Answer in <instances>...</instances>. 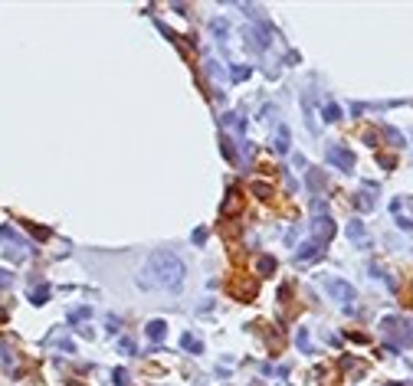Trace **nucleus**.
<instances>
[{
  "label": "nucleus",
  "instance_id": "1",
  "mask_svg": "<svg viewBox=\"0 0 413 386\" xmlns=\"http://www.w3.org/2000/svg\"><path fill=\"white\" fill-rule=\"evenodd\" d=\"M184 275H187V268H184L181 259L170 252V249H158V252H151L138 282L145 285V288H170L174 291V288L184 285Z\"/></svg>",
  "mask_w": 413,
  "mask_h": 386
},
{
  "label": "nucleus",
  "instance_id": "2",
  "mask_svg": "<svg viewBox=\"0 0 413 386\" xmlns=\"http://www.w3.org/2000/svg\"><path fill=\"white\" fill-rule=\"evenodd\" d=\"M384 334L390 337V347H410L413 344V324L410 321H403V318H384Z\"/></svg>",
  "mask_w": 413,
  "mask_h": 386
},
{
  "label": "nucleus",
  "instance_id": "3",
  "mask_svg": "<svg viewBox=\"0 0 413 386\" xmlns=\"http://www.w3.org/2000/svg\"><path fill=\"white\" fill-rule=\"evenodd\" d=\"M325 291H328V295H331L335 301L348 304V308L354 304V288H351L348 282H341V278H325Z\"/></svg>",
  "mask_w": 413,
  "mask_h": 386
},
{
  "label": "nucleus",
  "instance_id": "4",
  "mask_svg": "<svg viewBox=\"0 0 413 386\" xmlns=\"http://www.w3.org/2000/svg\"><path fill=\"white\" fill-rule=\"evenodd\" d=\"M328 160H331V164H335V167H341V170H351L354 167V154H351V151H345V148H328Z\"/></svg>",
  "mask_w": 413,
  "mask_h": 386
},
{
  "label": "nucleus",
  "instance_id": "5",
  "mask_svg": "<svg viewBox=\"0 0 413 386\" xmlns=\"http://www.w3.org/2000/svg\"><path fill=\"white\" fill-rule=\"evenodd\" d=\"M331 236H335V223L328 219V213L315 216V242H328Z\"/></svg>",
  "mask_w": 413,
  "mask_h": 386
},
{
  "label": "nucleus",
  "instance_id": "6",
  "mask_svg": "<svg viewBox=\"0 0 413 386\" xmlns=\"http://www.w3.org/2000/svg\"><path fill=\"white\" fill-rule=\"evenodd\" d=\"M321 255V242H302L299 246V252H295V259H299V262H308V259H318Z\"/></svg>",
  "mask_w": 413,
  "mask_h": 386
},
{
  "label": "nucleus",
  "instance_id": "7",
  "mask_svg": "<svg viewBox=\"0 0 413 386\" xmlns=\"http://www.w3.org/2000/svg\"><path fill=\"white\" fill-rule=\"evenodd\" d=\"M164 334H167V324H164V321H151V324H148V337H151V340H164Z\"/></svg>",
  "mask_w": 413,
  "mask_h": 386
},
{
  "label": "nucleus",
  "instance_id": "8",
  "mask_svg": "<svg viewBox=\"0 0 413 386\" xmlns=\"http://www.w3.org/2000/svg\"><path fill=\"white\" fill-rule=\"evenodd\" d=\"M236 206H239V196H236V190H230L227 193V203L220 206V213H223V216H230V213H236Z\"/></svg>",
  "mask_w": 413,
  "mask_h": 386
},
{
  "label": "nucleus",
  "instance_id": "9",
  "mask_svg": "<svg viewBox=\"0 0 413 386\" xmlns=\"http://www.w3.org/2000/svg\"><path fill=\"white\" fill-rule=\"evenodd\" d=\"M181 344H184V350H191V354H200V350H203L200 337H194V334H184V337H181Z\"/></svg>",
  "mask_w": 413,
  "mask_h": 386
},
{
  "label": "nucleus",
  "instance_id": "10",
  "mask_svg": "<svg viewBox=\"0 0 413 386\" xmlns=\"http://www.w3.org/2000/svg\"><path fill=\"white\" fill-rule=\"evenodd\" d=\"M276 151H279V154H285V151H289V128H279V138H276Z\"/></svg>",
  "mask_w": 413,
  "mask_h": 386
},
{
  "label": "nucleus",
  "instance_id": "11",
  "mask_svg": "<svg viewBox=\"0 0 413 386\" xmlns=\"http://www.w3.org/2000/svg\"><path fill=\"white\" fill-rule=\"evenodd\" d=\"M348 236H351L354 242H364V226L357 219H351V223H348Z\"/></svg>",
  "mask_w": 413,
  "mask_h": 386
},
{
  "label": "nucleus",
  "instance_id": "12",
  "mask_svg": "<svg viewBox=\"0 0 413 386\" xmlns=\"http://www.w3.org/2000/svg\"><path fill=\"white\" fill-rule=\"evenodd\" d=\"M33 304H46V298H49V285H40V288H33Z\"/></svg>",
  "mask_w": 413,
  "mask_h": 386
},
{
  "label": "nucleus",
  "instance_id": "13",
  "mask_svg": "<svg viewBox=\"0 0 413 386\" xmlns=\"http://www.w3.org/2000/svg\"><path fill=\"white\" fill-rule=\"evenodd\" d=\"M384 134H387V141L393 148H403V134L400 131H393V128H384Z\"/></svg>",
  "mask_w": 413,
  "mask_h": 386
},
{
  "label": "nucleus",
  "instance_id": "14",
  "mask_svg": "<svg viewBox=\"0 0 413 386\" xmlns=\"http://www.w3.org/2000/svg\"><path fill=\"white\" fill-rule=\"evenodd\" d=\"M371 206H374V196H367V190L357 193V210H371Z\"/></svg>",
  "mask_w": 413,
  "mask_h": 386
},
{
  "label": "nucleus",
  "instance_id": "15",
  "mask_svg": "<svg viewBox=\"0 0 413 386\" xmlns=\"http://www.w3.org/2000/svg\"><path fill=\"white\" fill-rule=\"evenodd\" d=\"M259 272H263V275H269V272H276V259H259Z\"/></svg>",
  "mask_w": 413,
  "mask_h": 386
},
{
  "label": "nucleus",
  "instance_id": "16",
  "mask_svg": "<svg viewBox=\"0 0 413 386\" xmlns=\"http://www.w3.org/2000/svg\"><path fill=\"white\" fill-rule=\"evenodd\" d=\"M236 82H243V79H249V66H233V72H230Z\"/></svg>",
  "mask_w": 413,
  "mask_h": 386
},
{
  "label": "nucleus",
  "instance_id": "17",
  "mask_svg": "<svg viewBox=\"0 0 413 386\" xmlns=\"http://www.w3.org/2000/svg\"><path fill=\"white\" fill-rule=\"evenodd\" d=\"M253 193L266 200V196H272V187H269V183H253Z\"/></svg>",
  "mask_w": 413,
  "mask_h": 386
},
{
  "label": "nucleus",
  "instance_id": "18",
  "mask_svg": "<svg viewBox=\"0 0 413 386\" xmlns=\"http://www.w3.org/2000/svg\"><path fill=\"white\" fill-rule=\"evenodd\" d=\"M325 121H341V108H338V105H328V108H325Z\"/></svg>",
  "mask_w": 413,
  "mask_h": 386
},
{
  "label": "nucleus",
  "instance_id": "19",
  "mask_svg": "<svg viewBox=\"0 0 413 386\" xmlns=\"http://www.w3.org/2000/svg\"><path fill=\"white\" fill-rule=\"evenodd\" d=\"M321 183H325V180H321V174L312 170V174H308V187H312V190H321Z\"/></svg>",
  "mask_w": 413,
  "mask_h": 386
},
{
  "label": "nucleus",
  "instance_id": "20",
  "mask_svg": "<svg viewBox=\"0 0 413 386\" xmlns=\"http://www.w3.org/2000/svg\"><path fill=\"white\" fill-rule=\"evenodd\" d=\"M295 340H299V347L305 350V354L312 350V344H308V334H305V330H299V337H295Z\"/></svg>",
  "mask_w": 413,
  "mask_h": 386
},
{
  "label": "nucleus",
  "instance_id": "21",
  "mask_svg": "<svg viewBox=\"0 0 413 386\" xmlns=\"http://www.w3.org/2000/svg\"><path fill=\"white\" fill-rule=\"evenodd\" d=\"M115 383H118V386H128V373H125V370H115Z\"/></svg>",
  "mask_w": 413,
  "mask_h": 386
},
{
  "label": "nucleus",
  "instance_id": "22",
  "mask_svg": "<svg viewBox=\"0 0 413 386\" xmlns=\"http://www.w3.org/2000/svg\"><path fill=\"white\" fill-rule=\"evenodd\" d=\"M69 318H73V321H82V318H89V308H79V311L69 314Z\"/></svg>",
  "mask_w": 413,
  "mask_h": 386
},
{
  "label": "nucleus",
  "instance_id": "23",
  "mask_svg": "<svg viewBox=\"0 0 413 386\" xmlns=\"http://www.w3.org/2000/svg\"><path fill=\"white\" fill-rule=\"evenodd\" d=\"M10 278H13L10 272H4V268H0V288H7V285H10Z\"/></svg>",
  "mask_w": 413,
  "mask_h": 386
},
{
  "label": "nucleus",
  "instance_id": "24",
  "mask_svg": "<svg viewBox=\"0 0 413 386\" xmlns=\"http://www.w3.org/2000/svg\"><path fill=\"white\" fill-rule=\"evenodd\" d=\"M397 223H400V229H407V232L413 229V219H407V216H397Z\"/></svg>",
  "mask_w": 413,
  "mask_h": 386
}]
</instances>
